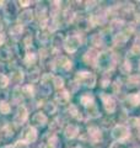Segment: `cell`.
<instances>
[{"label":"cell","mask_w":140,"mask_h":148,"mask_svg":"<svg viewBox=\"0 0 140 148\" xmlns=\"http://www.w3.org/2000/svg\"><path fill=\"white\" fill-rule=\"evenodd\" d=\"M27 117H29V110L26 109V106H18L17 110H16V114L14 115V119H12V122L15 123V126H21L23 122H26Z\"/></svg>","instance_id":"cell-1"},{"label":"cell","mask_w":140,"mask_h":148,"mask_svg":"<svg viewBox=\"0 0 140 148\" xmlns=\"http://www.w3.org/2000/svg\"><path fill=\"white\" fill-rule=\"evenodd\" d=\"M3 148H14V146L11 147V146H5V147H3Z\"/></svg>","instance_id":"cell-26"},{"label":"cell","mask_w":140,"mask_h":148,"mask_svg":"<svg viewBox=\"0 0 140 148\" xmlns=\"http://www.w3.org/2000/svg\"><path fill=\"white\" fill-rule=\"evenodd\" d=\"M12 136H14V132H12V130L10 128L9 125L0 130V137H1L3 140H9V138H11Z\"/></svg>","instance_id":"cell-9"},{"label":"cell","mask_w":140,"mask_h":148,"mask_svg":"<svg viewBox=\"0 0 140 148\" xmlns=\"http://www.w3.org/2000/svg\"><path fill=\"white\" fill-rule=\"evenodd\" d=\"M0 58L1 59H10L11 58V49L7 48V47H4L1 48V51H0Z\"/></svg>","instance_id":"cell-14"},{"label":"cell","mask_w":140,"mask_h":148,"mask_svg":"<svg viewBox=\"0 0 140 148\" xmlns=\"http://www.w3.org/2000/svg\"><path fill=\"white\" fill-rule=\"evenodd\" d=\"M21 91H22V95H26V96H29V98H32V96H33V86L31 84L22 86Z\"/></svg>","instance_id":"cell-13"},{"label":"cell","mask_w":140,"mask_h":148,"mask_svg":"<svg viewBox=\"0 0 140 148\" xmlns=\"http://www.w3.org/2000/svg\"><path fill=\"white\" fill-rule=\"evenodd\" d=\"M3 30V20H1V17H0V32H1Z\"/></svg>","instance_id":"cell-25"},{"label":"cell","mask_w":140,"mask_h":148,"mask_svg":"<svg viewBox=\"0 0 140 148\" xmlns=\"http://www.w3.org/2000/svg\"><path fill=\"white\" fill-rule=\"evenodd\" d=\"M39 92L43 96H46V95H48L49 92H50V88L48 86V84L47 83H42V84L39 85Z\"/></svg>","instance_id":"cell-15"},{"label":"cell","mask_w":140,"mask_h":148,"mask_svg":"<svg viewBox=\"0 0 140 148\" xmlns=\"http://www.w3.org/2000/svg\"><path fill=\"white\" fill-rule=\"evenodd\" d=\"M9 77L4 75V74H0V88H6L9 84Z\"/></svg>","instance_id":"cell-17"},{"label":"cell","mask_w":140,"mask_h":148,"mask_svg":"<svg viewBox=\"0 0 140 148\" xmlns=\"http://www.w3.org/2000/svg\"><path fill=\"white\" fill-rule=\"evenodd\" d=\"M4 41H5V36H4L3 32H0V46L4 43Z\"/></svg>","instance_id":"cell-23"},{"label":"cell","mask_w":140,"mask_h":148,"mask_svg":"<svg viewBox=\"0 0 140 148\" xmlns=\"http://www.w3.org/2000/svg\"><path fill=\"white\" fill-rule=\"evenodd\" d=\"M23 45H25L27 48L31 47V45H32V37H31V36H27L26 38L23 40Z\"/></svg>","instance_id":"cell-22"},{"label":"cell","mask_w":140,"mask_h":148,"mask_svg":"<svg viewBox=\"0 0 140 148\" xmlns=\"http://www.w3.org/2000/svg\"><path fill=\"white\" fill-rule=\"evenodd\" d=\"M76 131H77V128L75 127V126H69L68 128H67V131H65V135H67V137H74L75 136V133H76Z\"/></svg>","instance_id":"cell-16"},{"label":"cell","mask_w":140,"mask_h":148,"mask_svg":"<svg viewBox=\"0 0 140 148\" xmlns=\"http://www.w3.org/2000/svg\"><path fill=\"white\" fill-rule=\"evenodd\" d=\"M32 125L33 126H44V125L47 123V117H46V115L44 114H42V112H37L33 116H32Z\"/></svg>","instance_id":"cell-6"},{"label":"cell","mask_w":140,"mask_h":148,"mask_svg":"<svg viewBox=\"0 0 140 148\" xmlns=\"http://www.w3.org/2000/svg\"><path fill=\"white\" fill-rule=\"evenodd\" d=\"M11 98H12V101L16 104H21L22 100H23V95H22V91L20 88H15L11 94Z\"/></svg>","instance_id":"cell-8"},{"label":"cell","mask_w":140,"mask_h":148,"mask_svg":"<svg viewBox=\"0 0 140 148\" xmlns=\"http://www.w3.org/2000/svg\"><path fill=\"white\" fill-rule=\"evenodd\" d=\"M44 109H46L47 112L53 114L54 111H55V106H54V104H53V103H47V104H46V106H44Z\"/></svg>","instance_id":"cell-19"},{"label":"cell","mask_w":140,"mask_h":148,"mask_svg":"<svg viewBox=\"0 0 140 148\" xmlns=\"http://www.w3.org/2000/svg\"><path fill=\"white\" fill-rule=\"evenodd\" d=\"M14 148H30V147H29V143H26L25 141H17Z\"/></svg>","instance_id":"cell-20"},{"label":"cell","mask_w":140,"mask_h":148,"mask_svg":"<svg viewBox=\"0 0 140 148\" xmlns=\"http://www.w3.org/2000/svg\"><path fill=\"white\" fill-rule=\"evenodd\" d=\"M65 47H67V49L70 51V52L75 51L76 47H77V40L75 38V37H70V38H68L67 43H65Z\"/></svg>","instance_id":"cell-11"},{"label":"cell","mask_w":140,"mask_h":148,"mask_svg":"<svg viewBox=\"0 0 140 148\" xmlns=\"http://www.w3.org/2000/svg\"><path fill=\"white\" fill-rule=\"evenodd\" d=\"M10 111H11V106L7 101H5V100L0 101V114L6 115V114L10 112Z\"/></svg>","instance_id":"cell-12"},{"label":"cell","mask_w":140,"mask_h":148,"mask_svg":"<svg viewBox=\"0 0 140 148\" xmlns=\"http://www.w3.org/2000/svg\"><path fill=\"white\" fill-rule=\"evenodd\" d=\"M23 32V29L20 24H16V25H12L10 29H9V35H10L14 40H18L21 38V35Z\"/></svg>","instance_id":"cell-7"},{"label":"cell","mask_w":140,"mask_h":148,"mask_svg":"<svg viewBox=\"0 0 140 148\" xmlns=\"http://www.w3.org/2000/svg\"><path fill=\"white\" fill-rule=\"evenodd\" d=\"M35 62H36V53L29 51V52L25 54V58H23V63H25L26 66H32V64H33Z\"/></svg>","instance_id":"cell-10"},{"label":"cell","mask_w":140,"mask_h":148,"mask_svg":"<svg viewBox=\"0 0 140 148\" xmlns=\"http://www.w3.org/2000/svg\"><path fill=\"white\" fill-rule=\"evenodd\" d=\"M37 140V131L33 126H29L23 131V141L26 143H33Z\"/></svg>","instance_id":"cell-3"},{"label":"cell","mask_w":140,"mask_h":148,"mask_svg":"<svg viewBox=\"0 0 140 148\" xmlns=\"http://www.w3.org/2000/svg\"><path fill=\"white\" fill-rule=\"evenodd\" d=\"M44 12H46V6L43 5V4H41V5L37 6V9H36V14H37V16L42 18V17H43V15H44Z\"/></svg>","instance_id":"cell-18"},{"label":"cell","mask_w":140,"mask_h":148,"mask_svg":"<svg viewBox=\"0 0 140 148\" xmlns=\"http://www.w3.org/2000/svg\"><path fill=\"white\" fill-rule=\"evenodd\" d=\"M32 20H33V11L30 10V9L23 10L20 15H18V24H20L21 26L31 24Z\"/></svg>","instance_id":"cell-2"},{"label":"cell","mask_w":140,"mask_h":148,"mask_svg":"<svg viewBox=\"0 0 140 148\" xmlns=\"http://www.w3.org/2000/svg\"><path fill=\"white\" fill-rule=\"evenodd\" d=\"M23 78L25 77H23V72L21 71V69H15V71H12L10 73L9 80H10L11 83H14L15 85H18L23 82Z\"/></svg>","instance_id":"cell-4"},{"label":"cell","mask_w":140,"mask_h":148,"mask_svg":"<svg viewBox=\"0 0 140 148\" xmlns=\"http://www.w3.org/2000/svg\"><path fill=\"white\" fill-rule=\"evenodd\" d=\"M53 83H54L55 88H62L63 86V79H62V78H59V77H55Z\"/></svg>","instance_id":"cell-21"},{"label":"cell","mask_w":140,"mask_h":148,"mask_svg":"<svg viewBox=\"0 0 140 148\" xmlns=\"http://www.w3.org/2000/svg\"><path fill=\"white\" fill-rule=\"evenodd\" d=\"M4 14L7 17H14L17 15V5L14 1H9L6 5H4Z\"/></svg>","instance_id":"cell-5"},{"label":"cell","mask_w":140,"mask_h":148,"mask_svg":"<svg viewBox=\"0 0 140 148\" xmlns=\"http://www.w3.org/2000/svg\"><path fill=\"white\" fill-rule=\"evenodd\" d=\"M21 6H27V4H31V1H20L18 3Z\"/></svg>","instance_id":"cell-24"}]
</instances>
